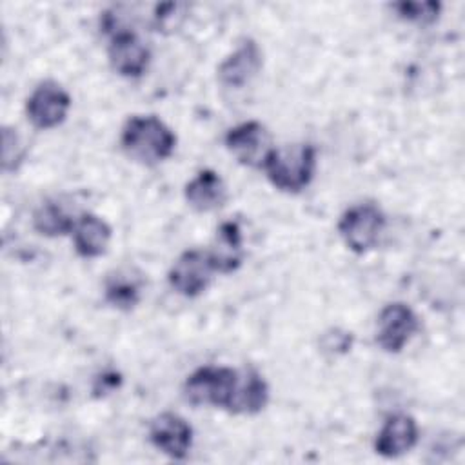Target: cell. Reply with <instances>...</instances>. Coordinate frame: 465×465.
<instances>
[{"mask_svg": "<svg viewBox=\"0 0 465 465\" xmlns=\"http://www.w3.org/2000/svg\"><path fill=\"white\" fill-rule=\"evenodd\" d=\"M120 145L131 160L153 165L174 153L176 136L154 114H134L122 127Z\"/></svg>", "mask_w": 465, "mask_h": 465, "instance_id": "obj_1", "label": "cell"}, {"mask_svg": "<svg viewBox=\"0 0 465 465\" xmlns=\"http://www.w3.org/2000/svg\"><path fill=\"white\" fill-rule=\"evenodd\" d=\"M267 180L283 193H300L314 178L316 147L312 143H292L272 147L262 167Z\"/></svg>", "mask_w": 465, "mask_h": 465, "instance_id": "obj_2", "label": "cell"}, {"mask_svg": "<svg viewBox=\"0 0 465 465\" xmlns=\"http://www.w3.org/2000/svg\"><path fill=\"white\" fill-rule=\"evenodd\" d=\"M102 31L109 35L107 60L111 69L124 78H140L151 62V51L145 42L113 15L104 22Z\"/></svg>", "mask_w": 465, "mask_h": 465, "instance_id": "obj_3", "label": "cell"}, {"mask_svg": "<svg viewBox=\"0 0 465 465\" xmlns=\"http://www.w3.org/2000/svg\"><path fill=\"white\" fill-rule=\"evenodd\" d=\"M238 381V369L223 365H203L183 381V398L194 407L229 409Z\"/></svg>", "mask_w": 465, "mask_h": 465, "instance_id": "obj_4", "label": "cell"}, {"mask_svg": "<svg viewBox=\"0 0 465 465\" xmlns=\"http://www.w3.org/2000/svg\"><path fill=\"white\" fill-rule=\"evenodd\" d=\"M385 222V214L378 205L356 203L340 216L338 232L347 249L356 254H365L378 245Z\"/></svg>", "mask_w": 465, "mask_h": 465, "instance_id": "obj_5", "label": "cell"}, {"mask_svg": "<svg viewBox=\"0 0 465 465\" xmlns=\"http://www.w3.org/2000/svg\"><path fill=\"white\" fill-rule=\"evenodd\" d=\"M71 109V94L54 80L40 82L25 102L27 120L36 129L58 127Z\"/></svg>", "mask_w": 465, "mask_h": 465, "instance_id": "obj_6", "label": "cell"}, {"mask_svg": "<svg viewBox=\"0 0 465 465\" xmlns=\"http://www.w3.org/2000/svg\"><path fill=\"white\" fill-rule=\"evenodd\" d=\"M225 147L245 167L262 169L267 154L272 151V136L258 120H247L225 133Z\"/></svg>", "mask_w": 465, "mask_h": 465, "instance_id": "obj_7", "label": "cell"}, {"mask_svg": "<svg viewBox=\"0 0 465 465\" xmlns=\"http://www.w3.org/2000/svg\"><path fill=\"white\" fill-rule=\"evenodd\" d=\"M213 274L214 269L207 251L187 249L171 265L167 282L174 292L185 298H196L209 287Z\"/></svg>", "mask_w": 465, "mask_h": 465, "instance_id": "obj_8", "label": "cell"}, {"mask_svg": "<svg viewBox=\"0 0 465 465\" xmlns=\"http://www.w3.org/2000/svg\"><path fill=\"white\" fill-rule=\"evenodd\" d=\"M420 329L416 312L401 302L387 303L376 322V343L391 354L401 352Z\"/></svg>", "mask_w": 465, "mask_h": 465, "instance_id": "obj_9", "label": "cell"}, {"mask_svg": "<svg viewBox=\"0 0 465 465\" xmlns=\"http://www.w3.org/2000/svg\"><path fill=\"white\" fill-rule=\"evenodd\" d=\"M149 441L173 460H183L193 445V427L176 412H162L149 425Z\"/></svg>", "mask_w": 465, "mask_h": 465, "instance_id": "obj_10", "label": "cell"}, {"mask_svg": "<svg viewBox=\"0 0 465 465\" xmlns=\"http://www.w3.org/2000/svg\"><path fill=\"white\" fill-rule=\"evenodd\" d=\"M262 64L263 56L260 45L252 38H245L218 65V82L227 89H242L258 76Z\"/></svg>", "mask_w": 465, "mask_h": 465, "instance_id": "obj_11", "label": "cell"}, {"mask_svg": "<svg viewBox=\"0 0 465 465\" xmlns=\"http://www.w3.org/2000/svg\"><path fill=\"white\" fill-rule=\"evenodd\" d=\"M418 423L409 414L389 416L374 440L376 454L383 458H398L407 454L418 443Z\"/></svg>", "mask_w": 465, "mask_h": 465, "instance_id": "obj_12", "label": "cell"}, {"mask_svg": "<svg viewBox=\"0 0 465 465\" xmlns=\"http://www.w3.org/2000/svg\"><path fill=\"white\" fill-rule=\"evenodd\" d=\"M183 196L191 209L211 213L225 205L229 193L223 178L216 171L203 169L185 183Z\"/></svg>", "mask_w": 465, "mask_h": 465, "instance_id": "obj_13", "label": "cell"}, {"mask_svg": "<svg viewBox=\"0 0 465 465\" xmlns=\"http://www.w3.org/2000/svg\"><path fill=\"white\" fill-rule=\"evenodd\" d=\"M214 272L231 274L243 262V236L238 222H223L218 231L213 247L207 251Z\"/></svg>", "mask_w": 465, "mask_h": 465, "instance_id": "obj_14", "label": "cell"}, {"mask_svg": "<svg viewBox=\"0 0 465 465\" xmlns=\"http://www.w3.org/2000/svg\"><path fill=\"white\" fill-rule=\"evenodd\" d=\"M111 236V225L93 213H82L76 218V223L71 232L74 251L82 258L102 256L109 247Z\"/></svg>", "mask_w": 465, "mask_h": 465, "instance_id": "obj_15", "label": "cell"}, {"mask_svg": "<svg viewBox=\"0 0 465 465\" xmlns=\"http://www.w3.org/2000/svg\"><path fill=\"white\" fill-rule=\"evenodd\" d=\"M269 401V385L254 369L238 371L236 389L227 412L231 414H258Z\"/></svg>", "mask_w": 465, "mask_h": 465, "instance_id": "obj_16", "label": "cell"}, {"mask_svg": "<svg viewBox=\"0 0 465 465\" xmlns=\"http://www.w3.org/2000/svg\"><path fill=\"white\" fill-rule=\"evenodd\" d=\"M142 274L134 272L133 269H118L105 278L104 298L118 311H131L142 298Z\"/></svg>", "mask_w": 465, "mask_h": 465, "instance_id": "obj_17", "label": "cell"}, {"mask_svg": "<svg viewBox=\"0 0 465 465\" xmlns=\"http://www.w3.org/2000/svg\"><path fill=\"white\" fill-rule=\"evenodd\" d=\"M76 218L58 202L47 200L40 203L33 213V229L47 238L71 234Z\"/></svg>", "mask_w": 465, "mask_h": 465, "instance_id": "obj_18", "label": "cell"}, {"mask_svg": "<svg viewBox=\"0 0 465 465\" xmlns=\"http://www.w3.org/2000/svg\"><path fill=\"white\" fill-rule=\"evenodd\" d=\"M398 18L418 25H429L438 20L441 4L440 2H398L391 5Z\"/></svg>", "mask_w": 465, "mask_h": 465, "instance_id": "obj_19", "label": "cell"}, {"mask_svg": "<svg viewBox=\"0 0 465 465\" xmlns=\"http://www.w3.org/2000/svg\"><path fill=\"white\" fill-rule=\"evenodd\" d=\"M24 154H25V149L20 142L16 129L4 127V131H2V169L5 173L16 171L24 160Z\"/></svg>", "mask_w": 465, "mask_h": 465, "instance_id": "obj_20", "label": "cell"}, {"mask_svg": "<svg viewBox=\"0 0 465 465\" xmlns=\"http://www.w3.org/2000/svg\"><path fill=\"white\" fill-rule=\"evenodd\" d=\"M352 345V334L341 329H331L322 334L320 338V347L323 352H329L332 356L345 354L351 351Z\"/></svg>", "mask_w": 465, "mask_h": 465, "instance_id": "obj_21", "label": "cell"}, {"mask_svg": "<svg viewBox=\"0 0 465 465\" xmlns=\"http://www.w3.org/2000/svg\"><path fill=\"white\" fill-rule=\"evenodd\" d=\"M118 381H120L118 374H104L102 380H100V385L94 387V392H98V394L109 392V391H113L118 385Z\"/></svg>", "mask_w": 465, "mask_h": 465, "instance_id": "obj_22", "label": "cell"}]
</instances>
